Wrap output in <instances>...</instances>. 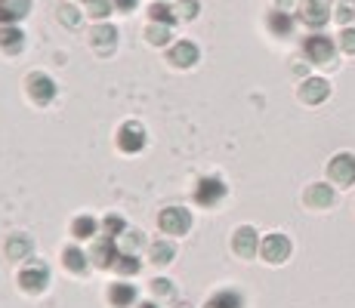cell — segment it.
I'll return each instance as SVG.
<instances>
[{
  "label": "cell",
  "instance_id": "cell-1",
  "mask_svg": "<svg viewBox=\"0 0 355 308\" xmlns=\"http://www.w3.org/2000/svg\"><path fill=\"white\" fill-rule=\"evenodd\" d=\"M303 56L312 65H331L334 56H337V40L327 37V34H309L303 40Z\"/></svg>",
  "mask_w": 355,
  "mask_h": 308
},
{
  "label": "cell",
  "instance_id": "cell-2",
  "mask_svg": "<svg viewBox=\"0 0 355 308\" xmlns=\"http://www.w3.org/2000/svg\"><path fill=\"white\" fill-rule=\"evenodd\" d=\"M291 241L282 235V231H275V235H266L263 241H259V256H263V262L269 265H282L291 259Z\"/></svg>",
  "mask_w": 355,
  "mask_h": 308
},
{
  "label": "cell",
  "instance_id": "cell-3",
  "mask_svg": "<svg viewBox=\"0 0 355 308\" xmlns=\"http://www.w3.org/2000/svg\"><path fill=\"white\" fill-rule=\"evenodd\" d=\"M158 225H161L164 235L182 237L189 228H192V213H189V210H182V207H167V210H164V213L158 216Z\"/></svg>",
  "mask_w": 355,
  "mask_h": 308
},
{
  "label": "cell",
  "instance_id": "cell-4",
  "mask_svg": "<svg viewBox=\"0 0 355 308\" xmlns=\"http://www.w3.org/2000/svg\"><path fill=\"white\" fill-rule=\"evenodd\" d=\"M327 176H331V182L340 185V188H349V185H355V154L340 152L331 163H327Z\"/></svg>",
  "mask_w": 355,
  "mask_h": 308
},
{
  "label": "cell",
  "instance_id": "cell-5",
  "mask_svg": "<svg viewBox=\"0 0 355 308\" xmlns=\"http://www.w3.org/2000/svg\"><path fill=\"white\" fill-rule=\"evenodd\" d=\"M25 87H28L31 102H37V105H50V102L56 99V80H53L50 74H44V71H34V74H28Z\"/></svg>",
  "mask_w": 355,
  "mask_h": 308
},
{
  "label": "cell",
  "instance_id": "cell-6",
  "mask_svg": "<svg viewBox=\"0 0 355 308\" xmlns=\"http://www.w3.org/2000/svg\"><path fill=\"white\" fill-rule=\"evenodd\" d=\"M226 197V182L216 179V176H207L195 185V203L198 207H216V203Z\"/></svg>",
  "mask_w": 355,
  "mask_h": 308
},
{
  "label": "cell",
  "instance_id": "cell-7",
  "mask_svg": "<svg viewBox=\"0 0 355 308\" xmlns=\"http://www.w3.org/2000/svg\"><path fill=\"white\" fill-rule=\"evenodd\" d=\"M297 12H300V22L309 25V28H324L327 19L334 16L331 6H327V0H303Z\"/></svg>",
  "mask_w": 355,
  "mask_h": 308
},
{
  "label": "cell",
  "instance_id": "cell-8",
  "mask_svg": "<svg viewBox=\"0 0 355 308\" xmlns=\"http://www.w3.org/2000/svg\"><path fill=\"white\" fill-rule=\"evenodd\" d=\"M118 148L127 152V154L142 152V148H146V127L136 123V120H127L124 127L118 129Z\"/></svg>",
  "mask_w": 355,
  "mask_h": 308
},
{
  "label": "cell",
  "instance_id": "cell-9",
  "mask_svg": "<svg viewBox=\"0 0 355 308\" xmlns=\"http://www.w3.org/2000/svg\"><path fill=\"white\" fill-rule=\"evenodd\" d=\"M87 256H90V265H96V269H114V259L121 256V250L112 237H99Z\"/></svg>",
  "mask_w": 355,
  "mask_h": 308
},
{
  "label": "cell",
  "instance_id": "cell-10",
  "mask_svg": "<svg viewBox=\"0 0 355 308\" xmlns=\"http://www.w3.org/2000/svg\"><path fill=\"white\" fill-rule=\"evenodd\" d=\"M198 59H201V50H198L192 40H176L167 50V62L176 68H192V65H198Z\"/></svg>",
  "mask_w": 355,
  "mask_h": 308
},
{
  "label": "cell",
  "instance_id": "cell-11",
  "mask_svg": "<svg viewBox=\"0 0 355 308\" xmlns=\"http://www.w3.org/2000/svg\"><path fill=\"white\" fill-rule=\"evenodd\" d=\"M46 280H50V271H46V265H40V262H31L19 271V284H22V290H28V293H44Z\"/></svg>",
  "mask_w": 355,
  "mask_h": 308
},
{
  "label": "cell",
  "instance_id": "cell-12",
  "mask_svg": "<svg viewBox=\"0 0 355 308\" xmlns=\"http://www.w3.org/2000/svg\"><path fill=\"white\" fill-rule=\"evenodd\" d=\"M232 250H235L241 259H254L257 253H259V237H257V231L250 228V225H241V228L232 235Z\"/></svg>",
  "mask_w": 355,
  "mask_h": 308
},
{
  "label": "cell",
  "instance_id": "cell-13",
  "mask_svg": "<svg viewBox=\"0 0 355 308\" xmlns=\"http://www.w3.org/2000/svg\"><path fill=\"white\" fill-rule=\"evenodd\" d=\"M90 46H93V50H99L102 56H108V53L118 46V28H114V25H108V22L93 25V31H90Z\"/></svg>",
  "mask_w": 355,
  "mask_h": 308
},
{
  "label": "cell",
  "instance_id": "cell-14",
  "mask_svg": "<svg viewBox=\"0 0 355 308\" xmlns=\"http://www.w3.org/2000/svg\"><path fill=\"white\" fill-rule=\"evenodd\" d=\"M327 96H331V84H327L324 78H306L303 84H300V99H303L306 105H322Z\"/></svg>",
  "mask_w": 355,
  "mask_h": 308
},
{
  "label": "cell",
  "instance_id": "cell-15",
  "mask_svg": "<svg viewBox=\"0 0 355 308\" xmlns=\"http://www.w3.org/2000/svg\"><path fill=\"white\" fill-rule=\"evenodd\" d=\"M303 201H306V207H309V210H327V207H334V185L312 182L309 188H306Z\"/></svg>",
  "mask_w": 355,
  "mask_h": 308
},
{
  "label": "cell",
  "instance_id": "cell-16",
  "mask_svg": "<svg viewBox=\"0 0 355 308\" xmlns=\"http://www.w3.org/2000/svg\"><path fill=\"white\" fill-rule=\"evenodd\" d=\"M31 12V0H0V25H19Z\"/></svg>",
  "mask_w": 355,
  "mask_h": 308
},
{
  "label": "cell",
  "instance_id": "cell-17",
  "mask_svg": "<svg viewBox=\"0 0 355 308\" xmlns=\"http://www.w3.org/2000/svg\"><path fill=\"white\" fill-rule=\"evenodd\" d=\"M0 50L6 56H16V53L25 50V34L19 25H0Z\"/></svg>",
  "mask_w": 355,
  "mask_h": 308
},
{
  "label": "cell",
  "instance_id": "cell-18",
  "mask_svg": "<svg viewBox=\"0 0 355 308\" xmlns=\"http://www.w3.org/2000/svg\"><path fill=\"white\" fill-rule=\"evenodd\" d=\"M266 25H269V31L275 34V37H291L293 31V16L288 10H272L269 16H266Z\"/></svg>",
  "mask_w": 355,
  "mask_h": 308
},
{
  "label": "cell",
  "instance_id": "cell-19",
  "mask_svg": "<svg viewBox=\"0 0 355 308\" xmlns=\"http://www.w3.org/2000/svg\"><path fill=\"white\" fill-rule=\"evenodd\" d=\"M62 265L68 271H74V275H84L87 265H90V256H87L80 246H68V250L62 253Z\"/></svg>",
  "mask_w": 355,
  "mask_h": 308
},
{
  "label": "cell",
  "instance_id": "cell-20",
  "mask_svg": "<svg viewBox=\"0 0 355 308\" xmlns=\"http://www.w3.org/2000/svg\"><path fill=\"white\" fill-rule=\"evenodd\" d=\"M108 302L114 308H127L136 302V287L133 284H114L112 290H108Z\"/></svg>",
  "mask_w": 355,
  "mask_h": 308
},
{
  "label": "cell",
  "instance_id": "cell-21",
  "mask_svg": "<svg viewBox=\"0 0 355 308\" xmlns=\"http://www.w3.org/2000/svg\"><path fill=\"white\" fill-rule=\"evenodd\" d=\"M148 259H152L155 265H170L176 259L173 244H167V237H164V241H155L152 246H148Z\"/></svg>",
  "mask_w": 355,
  "mask_h": 308
},
{
  "label": "cell",
  "instance_id": "cell-22",
  "mask_svg": "<svg viewBox=\"0 0 355 308\" xmlns=\"http://www.w3.org/2000/svg\"><path fill=\"white\" fill-rule=\"evenodd\" d=\"M204 308H244V299H241V293H235V290H220L216 296L207 299Z\"/></svg>",
  "mask_w": 355,
  "mask_h": 308
},
{
  "label": "cell",
  "instance_id": "cell-23",
  "mask_svg": "<svg viewBox=\"0 0 355 308\" xmlns=\"http://www.w3.org/2000/svg\"><path fill=\"white\" fill-rule=\"evenodd\" d=\"M96 231H99V222H96L93 216H78V219L71 222V235L78 237V241H90Z\"/></svg>",
  "mask_w": 355,
  "mask_h": 308
},
{
  "label": "cell",
  "instance_id": "cell-24",
  "mask_svg": "<svg viewBox=\"0 0 355 308\" xmlns=\"http://www.w3.org/2000/svg\"><path fill=\"white\" fill-rule=\"evenodd\" d=\"M148 19H152V22H158V25H170V28H173L176 12H173V6H167L164 0H155V3L148 6Z\"/></svg>",
  "mask_w": 355,
  "mask_h": 308
},
{
  "label": "cell",
  "instance_id": "cell-25",
  "mask_svg": "<svg viewBox=\"0 0 355 308\" xmlns=\"http://www.w3.org/2000/svg\"><path fill=\"white\" fill-rule=\"evenodd\" d=\"M146 40H148L152 46H167V44H170V25L148 22V28H146Z\"/></svg>",
  "mask_w": 355,
  "mask_h": 308
},
{
  "label": "cell",
  "instance_id": "cell-26",
  "mask_svg": "<svg viewBox=\"0 0 355 308\" xmlns=\"http://www.w3.org/2000/svg\"><path fill=\"white\" fill-rule=\"evenodd\" d=\"M139 269H142V262L133 256V253H121V256L114 259V271H118V275H124V278L136 275Z\"/></svg>",
  "mask_w": 355,
  "mask_h": 308
},
{
  "label": "cell",
  "instance_id": "cell-27",
  "mask_svg": "<svg viewBox=\"0 0 355 308\" xmlns=\"http://www.w3.org/2000/svg\"><path fill=\"white\" fill-rule=\"evenodd\" d=\"M28 253H31V241L28 237H10V241H6V256L10 259H28Z\"/></svg>",
  "mask_w": 355,
  "mask_h": 308
},
{
  "label": "cell",
  "instance_id": "cell-28",
  "mask_svg": "<svg viewBox=\"0 0 355 308\" xmlns=\"http://www.w3.org/2000/svg\"><path fill=\"white\" fill-rule=\"evenodd\" d=\"M112 10H114L112 0H87V16L96 19V22H105L112 16Z\"/></svg>",
  "mask_w": 355,
  "mask_h": 308
},
{
  "label": "cell",
  "instance_id": "cell-29",
  "mask_svg": "<svg viewBox=\"0 0 355 308\" xmlns=\"http://www.w3.org/2000/svg\"><path fill=\"white\" fill-rule=\"evenodd\" d=\"M114 244H118V250H121V253H133V256H136V250H139V246L146 244V237H142L139 231H124V235H121Z\"/></svg>",
  "mask_w": 355,
  "mask_h": 308
},
{
  "label": "cell",
  "instance_id": "cell-30",
  "mask_svg": "<svg viewBox=\"0 0 355 308\" xmlns=\"http://www.w3.org/2000/svg\"><path fill=\"white\" fill-rule=\"evenodd\" d=\"M102 231H105V237H112V241H118L121 235H124L127 231V222L121 216H105V222H102Z\"/></svg>",
  "mask_w": 355,
  "mask_h": 308
},
{
  "label": "cell",
  "instance_id": "cell-31",
  "mask_svg": "<svg viewBox=\"0 0 355 308\" xmlns=\"http://www.w3.org/2000/svg\"><path fill=\"white\" fill-rule=\"evenodd\" d=\"M334 19H337L343 28H349V22L355 19V0H340L337 10H334Z\"/></svg>",
  "mask_w": 355,
  "mask_h": 308
},
{
  "label": "cell",
  "instance_id": "cell-32",
  "mask_svg": "<svg viewBox=\"0 0 355 308\" xmlns=\"http://www.w3.org/2000/svg\"><path fill=\"white\" fill-rule=\"evenodd\" d=\"M173 12H176V19H198L201 3H198V0H176Z\"/></svg>",
  "mask_w": 355,
  "mask_h": 308
},
{
  "label": "cell",
  "instance_id": "cell-33",
  "mask_svg": "<svg viewBox=\"0 0 355 308\" xmlns=\"http://www.w3.org/2000/svg\"><path fill=\"white\" fill-rule=\"evenodd\" d=\"M152 290H155V296H158V299H173V296H176L173 280H167V278L152 280Z\"/></svg>",
  "mask_w": 355,
  "mask_h": 308
},
{
  "label": "cell",
  "instance_id": "cell-34",
  "mask_svg": "<svg viewBox=\"0 0 355 308\" xmlns=\"http://www.w3.org/2000/svg\"><path fill=\"white\" fill-rule=\"evenodd\" d=\"M59 22H62V25H68V28H74V25L80 22V12L74 10V6L62 3V6H59Z\"/></svg>",
  "mask_w": 355,
  "mask_h": 308
},
{
  "label": "cell",
  "instance_id": "cell-35",
  "mask_svg": "<svg viewBox=\"0 0 355 308\" xmlns=\"http://www.w3.org/2000/svg\"><path fill=\"white\" fill-rule=\"evenodd\" d=\"M337 46L343 53H349V56H355V28H343V31H340Z\"/></svg>",
  "mask_w": 355,
  "mask_h": 308
},
{
  "label": "cell",
  "instance_id": "cell-36",
  "mask_svg": "<svg viewBox=\"0 0 355 308\" xmlns=\"http://www.w3.org/2000/svg\"><path fill=\"white\" fill-rule=\"evenodd\" d=\"M112 3H114V10H118V12H133L139 0H112Z\"/></svg>",
  "mask_w": 355,
  "mask_h": 308
},
{
  "label": "cell",
  "instance_id": "cell-37",
  "mask_svg": "<svg viewBox=\"0 0 355 308\" xmlns=\"http://www.w3.org/2000/svg\"><path fill=\"white\" fill-rule=\"evenodd\" d=\"M278 10H291V6H297V0H275Z\"/></svg>",
  "mask_w": 355,
  "mask_h": 308
},
{
  "label": "cell",
  "instance_id": "cell-38",
  "mask_svg": "<svg viewBox=\"0 0 355 308\" xmlns=\"http://www.w3.org/2000/svg\"><path fill=\"white\" fill-rule=\"evenodd\" d=\"M139 308H158V302H142Z\"/></svg>",
  "mask_w": 355,
  "mask_h": 308
},
{
  "label": "cell",
  "instance_id": "cell-39",
  "mask_svg": "<svg viewBox=\"0 0 355 308\" xmlns=\"http://www.w3.org/2000/svg\"><path fill=\"white\" fill-rule=\"evenodd\" d=\"M182 308H186V305H182Z\"/></svg>",
  "mask_w": 355,
  "mask_h": 308
}]
</instances>
